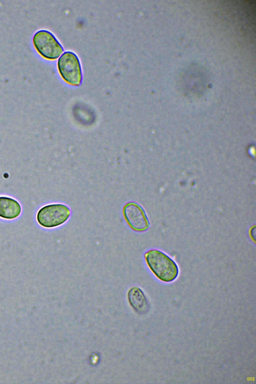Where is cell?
<instances>
[{"label":"cell","mask_w":256,"mask_h":384,"mask_svg":"<svg viewBox=\"0 0 256 384\" xmlns=\"http://www.w3.org/2000/svg\"><path fill=\"white\" fill-rule=\"evenodd\" d=\"M32 42L38 52L48 60L58 58L64 51L62 46L54 35L46 30L36 32L33 36Z\"/></svg>","instance_id":"cell-3"},{"label":"cell","mask_w":256,"mask_h":384,"mask_svg":"<svg viewBox=\"0 0 256 384\" xmlns=\"http://www.w3.org/2000/svg\"><path fill=\"white\" fill-rule=\"evenodd\" d=\"M58 68L60 76L66 82L74 86L81 84V66L75 54L68 51L63 53L58 60Z\"/></svg>","instance_id":"cell-4"},{"label":"cell","mask_w":256,"mask_h":384,"mask_svg":"<svg viewBox=\"0 0 256 384\" xmlns=\"http://www.w3.org/2000/svg\"><path fill=\"white\" fill-rule=\"evenodd\" d=\"M130 304L138 312L143 314L148 310V302L143 292L138 287H132L128 292Z\"/></svg>","instance_id":"cell-7"},{"label":"cell","mask_w":256,"mask_h":384,"mask_svg":"<svg viewBox=\"0 0 256 384\" xmlns=\"http://www.w3.org/2000/svg\"><path fill=\"white\" fill-rule=\"evenodd\" d=\"M21 212V206L16 200L10 197L0 196V218L14 219L20 215Z\"/></svg>","instance_id":"cell-6"},{"label":"cell","mask_w":256,"mask_h":384,"mask_svg":"<svg viewBox=\"0 0 256 384\" xmlns=\"http://www.w3.org/2000/svg\"><path fill=\"white\" fill-rule=\"evenodd\" d=\"M70 214V210L66 205L52 204L41 208L38 212L36 220L42 226L53 228L66 222Z\"/></svg>","instance_id":"cell-2"},{"label":"cell","mask_w":256,"mask_h":384,"mask_svg":"<svg viewBox=\"0 0 256 384\" xmlns=\"http://www.w3.org/2000/svg\"><path fill=\"white\" fill-rule=\"evenodd\" d=\"M146 262L154 275L160 280L169 282L178 277L179 270L176 263L164 252L150 250L144 254Z\"/></svg>","instance_id":"cell-1"},{"label":"cell","mask_w":256,"mask_h":384,"mask_svg":"<svg viewBox=\"0 0 256 384\" xmlns=\"http://www.w3.org/2000/svg\"><path fill=\"white\" fill-rule=\"evenodd\" d=\"M123 214L126 220L134 230L143 232L148 228V219L144 210L138 204L134 202L126 204L123 208Z\"/></svg>","instance_id":"cell-5"}]
</instances>
